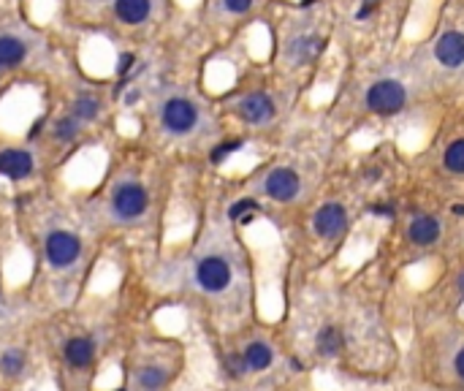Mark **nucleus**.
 <instances>
[{"label":"nucleus","mask_w":464,"mask_h":391,"mask_svg":"<svg viewBox=\"0 0 464 391\" xmlns=\"http://www.w3.org/2000/svg\"><path fill=\"white\" fill-rule=\"evenodd\" d=\"M250 6H252V0H225V8L231 14H245V11H250Z\"/></svg>","instance_id":"nucleus-26"},{"label":"nucleus","mask_w":464,"mask_h":391,"mask_svg":"<svg viewBox=\"0 0 464 391\" xmlns=\"http://www.w3.org/2000/svg\"><path fill=\"white\" fill-rule=\"evenodd\" d=\"M22 370H25V356H22L19 351H6V354L0 356V372H3V375L17 378Z\"/></svg>","instance_id":"nucleus-19"},{"label":"nucleus","mask_w":464,"mask_h":391,"mask_svg":"<svg viewBox=\"0 0 464 391\" xmlns=\"http://www.w3.org/2000/svg\"><path fill=\"white\" fill-rule=\"evenodd\" d=\"M340 348H342L340 329H334V326L320 329V334H318V351L323 356H334V354H340Z\"/></svg>","instance_id":"nucleus-16"},{"label":"nucleus","mask_w":464,"mask_h":391,"mask_svg":"<svg viewBox=\"0 0 464 391\" xmlns=\"http://www.w3.org/2000/svg\"><path fill=\"white\" fill-rule=\"evenodd\" d=\"M434 58L445 68H459L464 63V35L456 31L442 33L434 44Z\"/></svg>","instance_id":"nucleus-8"},{"label":"nucleus","mask_w":464,"mask_h":391,"mask_svg":"<svg viewBox=\"0 0 464 391\" xmlns=\"http://www.w3.org/2000/svg\"><path fill=\"white\" fill-rule=\"evenodd\" d=\"M375 212H377V215H391V209H388V207H375Z\"/></svg>","instance_id":"nucleus-29"},{"label":"nucleus","mask_w":464,"mask_h":391,"mask_svg":"<svg viewBox=\"0 0 464 391\" xmlns=\"http://www.w3.org/2000/svg\"><path fill=\"white\" fill-rule=\"evenodd\" d=\"M76 117H62L58 120V125H55V136L60 139V141H71L74 136H76Z\"/></svg>","instance_id":"nucleus-22"},{"label":"nucleus","mask_w":464,"mask_h":391,"mask_svg":"<svg viewBox=\"0 0 464 391\" xmlns=\"http://www.w3.org/2000/svg\"><path fill=\"white\" fill-rule=\"evenodd\" d=\"M266 193L272 196L275 201H291L299 193V174L293 168H275L266 177Z\"/></svg>","instance_id":"nucleus-7"},{"label":"nucleus","mask_w":464,"mask_h":391,"mask_svg":"<svg viewBox=\"0 0 464 391\" xmlns=\"http://www.w3.org/2000/svg\"><path fill=\"white\" fill-rule=\"evenodd\" d=\"M442 163H445V168H448V171H454V174H464V139H456V141L445 150Z\"/></svg>","instance_id":"nucleus-18"},{"label":"nucleus","mask_w":464,"mask_h":391,"mask_svg":"<svg viewBox=\"0 0 464 391\" xmlns=\"http://www.w3.org/2000/svg\"><path fill=\"white\" fill-rule=\"evenodd\" d=\"M147 201H150V196H147V191H144L139 182H123V185L114 191V196H112V209H114L117 218L133 220V218L144 215Z\"/></svg>","instance_id":"nucleus-2"},{"label":"nucleus","mask_w":464,"mask_h":391,"mask_svg":"<svg viewBox=\"0 0 464 391\" xmlns=\"http://www.w3.org/2000/svg\"><path fill=\"white\" fill-rule=\"evenodd\" d=\"M320 49V41L318 38H299V41H293V46H291V55H296L299 60H304L309 55H315Z\"/></svg>","instance_id":"nucleus-21"},{"label":"nucleus","mask_w":464,"mask_h":391,"mask_svg":"<svg viewBox=\"0 0 464 391\" xmlns=\"http://www.w3.org/2000/svg\"><path fill=\"white\" fill-rule=\"evenodd\" d=\"M237 109H239V117L245 123H252V125L266 123V120L275 117V103H272V98L266 93H252V96L242 98Z\"/></svg>","instance_id":"nucleus-9"},{"label":"nucleus","mask_w":464,"mask_h":391,"mask_svg":"<svg viewBox=\"0 0 464 391\" xmlns=\"http://www.w3.org/2000/svg\"><path fill=\"white\" fill-rule=\"evenodd\" d=\"M312 226L315 231L320 234V236H326V239H332V236H340L345 226H347V212H345V207L342 204H323L318 212H315V218H312Z\"/></svg>","instance_id":"nucleus-6"},{"label":"nucleus","mask_w":464,"mask_h":391,"mask_svg":"<svg viewBox=\"0 0 464 391\" xmlns=\"http://www.w3.org/2000/svg\"><path fill=\"white\" fill-rule=\"evenodd\" d=\"M404 101H407V93H404L402 85L394 82V79H380L367 90V106L375 114H383V117L397 114L404 106Z\"/></svg>","instance_id":"nucleus-1"},{"label":"nucleus","mask_w":464,"mask_h":391,"mask_svg":"<svg viewBox=\"0 0 464 391\" xmlns=\"http://www.w3.org/2000/svg\"><path fill=\"white\" fill-rule=\"evenodd\" d=\"M245 370H248V364H245V356H237V354H234V356H228V372H231L234 378H239V375H242Z\"/></svg>","instance_id":"nucleus-25"},{"label":"nucleus","mask_w":464,"mask_h":391,"mask_svg":"<svg viewBox=\"0 0 464 391\" xmlns=\"http://www.w3.org/2000/svg\"><path fill=\"white\" fill-rule=\"evenodd\" d=\"M62 354H65V361H68L71 367L82 370V367H87V364L93 361L95 345H93V340H87V337H74V340L65 342Z\"/></svg>","instance_id":"nucleus-11"},{"label":"nucleus","mask_w":464,"mask_h":391,"mask_svg":"<svg viewBox=\"0 0 464 391\" xmlns=\"http://www.w3.org/2000/svg\"><path fill=\"white\" fill-rule=\"evenodd\" d=\"M166 381H169V372H166L163 367H147V370L139 375V386L144 391H160Z\"/></svg>","instance_id":"nucleus-17"},{"label":"nucleus","mask_w":464,"mask_h":391,"mask_svg":"<svg viewBox=\"0 0 464 391\" xmlns=\"http://www.w3.org/2000/svg\"><path fill=\"white\" fill-rule=\"evenodd\" d=\"M198 123V109L187 98H171L163 106V125L171 133H187Z\"/></svg>","instance_id":"nucleus-5"},{"label":"nucleus","mask_w":464,"mask_h":391,"mask_svg":"<svg viewBox=\"0 0 464 391\" xmlns=\"http://www.w3.org/2000/svg\"><path fill=\"white\" fill-rule=\"evenodd\" d=\"M74 117L76 120H95L98 117V101L93 96H79L74 103Z\"/></svg>","instance_id":"nucleus-20"},{"label":"nucleus","mask_w":464,"mask_h":391,"mask_svg":"<svg viewBox=\"0 0 464 391\" xmlns=\"http://www.w3.org/2000/svg\"><path fill=\"white\" fill-rule=\"evenodd\" d=\"M79 253H82V245H79V239L74 234H68V231H52L46 236V261L52 266L65 269V266H71L74 261L79 259Z\"/></svg>","instance_id":"nucleus-4"},{"label":"nucleus","mask_w":464,"mask_h":391,"mask_svg":"<svg viewBox=\"0 0 464 391\" xmlns=\"http://www.w3.org/2000/svg\"><path fill=\"white\" fill-rule=\"evenodd\" d=\"M130 65H133V55H123V58H120V73H128Z\"/></svg>","instance_id":"nucleus-27"},{"label":"nucleus","mask_w":464,"mask_h":391,"mask_svg":"<svg viewBox=\"0 0 464 391\" xmlns=\"http://www.w3.org/2000/svg\"><path fill=\"white\" fill-rule=\"evenodd\" d=\"M28 46L14 35H0V68H14L25 60Z\"/></svg>","instance_id":"nucleus-13"},{"label":"nucleus","mask_w":464,"mask_h":391,"mask_svg":"<svg viewBox=\"0 0 464 391\" xmlns=\"http://www.w3.org/2000/svg\"><path fill=\"white\" fill-rule=\"evenodd\" d=\"M459 288H462V293H464V272L459 275Z\"/></svg>","instance_id":"nucleus-30"},{"label":"nucleus","mask_w":464,"mask_h":391,"mask_svg":"<svg viewBox=\"0 0 464 391\" xmlns=\"http://www.w3.org/2000/svg\"><path fill=\"white\" fill-rule=\"evenodd\" d=\"M196 283L209 293L225 291L228 283H231V266L220 256H207V259L198 261V266H196Z\"/></svg>","instance_id":"nucleus-3"},{"label":"nucleus","mask_w":464,"mask_h":391,"mask_svg":"<svg viewBox=\"0 0 464 391\" xmlns=\"http://www.w3.org/2000/svg\"><path fill=\"white\" fill-rule=\"evenodd\" d=\"M33 171V158L25 150H6L0 153V174L8 180H25Z\"/></svg>","instance_id":"nucleus-10"},{"label":"nucleus","mask_w":464,"mask_h":391,"mask_svg":"<svg viewBox=\"0 0 464 391\" xmlns=\"http://www.w3.org/2000/svg\"><path fill=\"white\" fill-rule=\"evenodd\" d=\"M454 364H456V372H459V378L464 381V348L459 351V354H456V361H454Z\"/></svg>","instance_id":"nucleus-28"},{"label":"nucleus","mask_w":464,"mask_h":391,"mask_svg":"<svg viewBox=\"0 0 464 391\" xmlns=\"http://www.w3.org/2000/svg\"><path fill=\"white\" fill-rule=\"evenodd\" d=\"M237 150H242V139H231V141H225V144H220L212 150V163H223L228 155H234Z\"/></svg>","instance_id":"nucleus-23"},{"label":"nucleus","mask_w":464,"mask_h":391,"mask_svg":"<svg viewBox=\"0 0 464 391\" xmlns=\"http://www.w3.org/2000/svg\"><path fill=\"white\" fill-rule=\"evenodd\" d=\"M255 209H258V204H255L252 198H242V201H237V204L228 209V218H231V220H242L245 215H252Z\"/></svg>","instance_id":"nucleus-24"},{"label":"nucleus","mask_w":464,"mask_h":391,"mask_svg":"<svg viewBox=\"0 0 464 391\" xmlns=\"http://www.w3.org/2000/svg\"><path fill=\"white\" fill-rule=\"evenodd\" d=\"M117 391H125V389H117Z\"/></svg>","instance_id":"nucleus-31"},{"label":"nucleus","mask_w":464,"mask_h":391,"mask_svg":"<svg viewBox=\"0 0 464 391\" xmlns=\"http://www.w3.org/2000/svg\"><path fill=\"white\" fill-rule=\"evenodd\" d=\"M407 236L415 245H434L440 239V223L434 218H429V215H418L407 228Z\"/></svg>","instance_id":"nucleus-12"},{"label":"nucleus","mask_w":464,"mask_h":391,"mask_svg":"<svg viewBox=\"0 0 464 391\" xmlns=\"http://www.w3.org/2000/svg\"><path fill=\"white\" fill-rule=\"evenodd\" d=\"M117 17L128 25H139L150 17V0H117L114 3Z\"/></svg>","instance_id":"nucleus-14"},{"label":"nucleus","mask_w":464,"mask_h":391,"mask_svg":"<svg viewBox=\"0 0 464 391\" xmlns=\"http://www.w3.org/2000/svg\"><path fill=\"white\" fill-rule=\"evenodd\" d=\"M242 356H245L248 370H252V372H261V370H266V367L272 364V348H269L266 342H250Z\"/></svg>","instance_id":"nucleus-15"}]
</instances>
